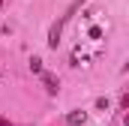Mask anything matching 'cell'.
<instances>
[{"label":"cell","mask_w":129,"mask_h":126,"mask_svg":"<svg viewBox=\"0 0 129 126\" xmlns=\"http://www.w3.org/2000/svg\"><path fill=\"white\" fill-rule=\"evenodd\" d=\"M66 123L69 126H84L87 123V114H84V111H69V114H66Z\"/></svg>","instance_id":"obj_2"},{"label":"cell","mask_w":129,"mask_h":126,"mask_svg":"<svg viewBox=\"0 0 129 126\" xmlns=\"http://www.w3.org/2000/svg\"><path fill=\"white\" fill-rule=\"evenodd\" d=\"M60 33H63V21H57V24L51 27V33H48V45H51V48L60 45Z\"/></svg>","instance_id":"obj_1"},{"label":"cell","mask_w":129,"mask_h":126,"mask_svg":"<svg viewBox=\"0 0 129 126\" xmlns=\"http://www.w3.org/2000/svg\"><path fill=\"white\" fill-rule=\"evenodd\" d=\"M0 6H3V0H0Z\"/></svg>","instance_id":"obj_6"},{"label":"cell","mask_w":129,"mask_h":126,"mask_svg":"<svg viewBox=\"0 0 129 126\" xmlns=\"http://www.w3.org/2000/svg\"><path fill=\"white\" fill-rule=\"evenodd\" d=\"M30 72L33 75H42V60L39 57H30Z\"/></svg>","instance_id":"obj_4"},{"label":"cell","mask_w":129,"mask_h":126,"mask_svg":"<svg viewBox=\"0 0 129 126\" xmlns=\"http://www.w3.org/2000/svg\"><path fill=\"white\" fill-rule=\"evenodd\" d=\"M42 81H45V87H48V93H57V90H60V81H57L54 75H48V72H42Z\"/></svg>","instance_id":"obj_3"},{"label":"cell","mask_w":129,"mask_h":126,"mask_svg":"<svg viewBox=\"0 0 129 126\" xmlns=\"http://www.w3.org/2000/svg\"><path fill=\"white\" fill-rule=\"evenodd\" d=\"M0 126H12V123H9V120H6V117H0Z\"/></svg>","instance_id":"obj_5"}]
</instances>
